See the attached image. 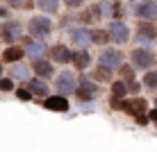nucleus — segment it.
<instances>
[{
  "instance_id": "26",
  "label": "nucleus",
  "mask_w": 157,
  "mask_h": 152,
  "mask_svg": "<svg viewBox=\"0 0 157 152\" xmlns=\"http://www.w3.org/2000/svg\"><path fill=\"white\" fill-rule=\"evenodd\" d=\"M12 89H14L12 80H0V91H12Z\"/></svg>"
},
{
  "instance_id": "7",
  "label": "nucleus",
  "mask_w": 157,
  "mask_h": 152,
  "mask_svg": "<svg viewBox=\"0 0 157 152\" xmlns=\"http://www.w3.org/2000/svg\"><path fill=\"white\" fill-rule=\"evenodd\" d=\"M109 36H112L114 41H118V43H125V41H128V36H130L128 25H125V23H121V20H114V23L109 25Z\"/></svg>"
},
{
  "instance_id": "15",
  "label": "nucleus",
  "mask_w": 157,
  "mask_h": 152,
  "mask_svg": "<svg viewBox=\"0 0 157 152\" xmlns=\"http://www.w3.org/2000/svg\"><path fill=\"white\" fill-rule=\"evenodd\" d=\"M46 52H48L46 43H32V41L28 43V55L34 59V61H36V59H41L43 55H46Z\"/></svg>"
},
{
  "instance_id": "4",
  "label": "nucleus",
  "mask_w": 157,
  "mask_h": 152,
  "mask_svg": "<svg viewBox=\"0 0 157 152\" xmlns=\"http://www.w3.org/2000/svg\"><path fill=\"white\" fill-rule=\"evenodd\" d=\"M121 61H123L121 50H114V48H105V50L100 52V66H102V68H107V70L121 66Z\"/></svg>"
},
{
  "instance_id": "8",
  "label": "nucleus",
  "mask_w": 157,
  "mask_h": 152,
  "mask_svg": "<svg viewBox=\"0 0 157 152\" xmlns=\"http://www.w3.org/2000/svg\"><path fill=\"white\" fill-rule=\"evenodd\" d=\"M137 16L139 18H157V2L155 0H141L137 5Z\"/></svg>"
},
{
  "instance_id": "13",
  "label": "nucleus",
  "mask_w": 157,
  "mask_h": 152,
  "mask_svg": "<svg viewBox=\"0 0 157 152\" xmlns=\"http://www.w3.org/2000/svg\"><path fill=\"white\" fill-rule=\"evenodd\" d=\"M23 55H25L23 48L12 46V48H7V50L2 52V61H7V64H16V61H21V59H23Z\"/></svg>"
},
{
  "instance_id": "1",
  "label": "nucleus",
  "mask_w": 157,
  "mask_h": 152,
  "mask_svg": "<svg viewBox=\"0 0 157 152\" xmlns=\"http://www.w3.org/2000/svg\"><path fill=\"white\" fill-rule=\"evenodd\" d=\"M28 30H30L32 36L43 39V36H48L52 32V23H50V18H46V16H32L30 23H28Z\"/></svg>"
},
{
  "instance_id": "3",
  "label": "nucleus",
  "mask_w": 157,
  "mask_h": 152,
  "mask_svg": "<svg viewBox=\"0 0 157 152\" xmlns=\"http://www.w3.org/2000/svg\"><path fill=\"white\" fill-rule=\"evenodd\" d=\"M123 109H125L128 113H132V116H134V120H137V123H141V125H146V123H148V118H146V102L141 100V98H134V100H128V102H123Z\"/></svg>"
},
{
  "instance_id": "25",
  "label": "nucleus",
  "mask_w": 157,
  "mask_h": 152,
  "mask_svg": "<svg viewBox=\"0 0 157 152\" xmlns=\"http://www.w3.org/2000/svg\"><path fill=\"white\" fill-rule=\"evenodd\" d=\"M16 95H18V100H23V102L32 100V93H30L28 89H18V91H16Z\"/></svg>"
},
{
  "instance_id": "27",
  "label": "nucleus",
  "mask_w": 157,
  "mask_h": 152,
  "mask_svg": "<svg viewBox=\"0 0 157 152\" xmlns=\"http://www.w3.org/2000/svg\"><path fill=\"white\" fill-rule=\"evenodd\" d=\"M5 2L9 5V7H16V9H23V5H25V0H5Z\"/></svg>"
},
{
  "instance_id": "5",
  "label": "nucleus",
  "mask_w": 157,
  "mask_h": 152,
  "mask_svg": "<svg viewBox=\"0 0 157 152\" xmlns=\"http://www.w3.org/2000/svg\"><path fill=\"white\" fill-rule=\"evenodd\" d=\"M55 84H57V89H59V93H62V95H68V93H73V91L78 89V80H75V75L68 73V70L59 73V77H57Z\"/></svg>"
},
{
  "instance_id": "18",
  "label": "nucleus",
  "mask_w": 157,
  "mask_h": 152,
  "mask_svg": "<svg viewBox=\"0 0 157 152\" xmlns=\"http://www.w3.org/2000/svg\"><path fill=\"white\" fill-rule=\"evenodd\" d=\"M71 39H73V43H78V46H82V48L86 46V43H91V36H89L86 30H73Z\"/></svg>"
},
{
  "instance_id": "28",
  "label": "nucleus",
  "mask_w": 157,
  "mask_h": 152,
  "mask_svg": "<svg viewBox=\"0 0 157 152\" xmlns=\"http://www.w3.org/2000/svg\"><path fill=\"white\" fill-rule=\"evenodd\" d=\"M64 2H66L68 7H78V5H82V0H64Z\"/></svg>"
},
{
  "instance_id": "24",
  "label": "nucleus",
  "mask_w": 157,
  "mask_h": 152,
  "mask_svg": "<svg viewBox=\"0 0 157 152\" xmlns=\"http://www.w3.org/2000/svg\"><path fill=\"white\" fill-rule=\"evenodd\" d=\"M109 77H112V70H107V68H102V66L94 73V80H109Z\"/></svg>"
},
{
  "instance_id": "20",
  "label": "nucleus",
  "mask_w": 157,
  "mask_h": 152,
  "mask_svg": "<svg viewBox=\"0 0 157 152\" xmlns=\"http://www.w3.org/2000/svg\"><path fill=\"white\" fill-rule=\"evenodd\" d=\"M36 5H39L43 12L55 14V12H57V7H59V0H36Z\"/></svg>"
},
{
  "instance_id": "10",
  "label": "nucleus",
  "mask_w": 157,
  "mask_h": 152,
  "mask_svg": "<svg viewBox=\"0 0 157 152\" xmlns=\"http://www.w3.org/2000/svg\"><path fill=\"white\" fill-rule=\"evenodd\" d=\"M43 107H46V109H52V111H66L68 100L62 98V95H52V98H46V100H43Z\"/></svg>"
},
{
  "instance_id": "17",
  "label": "nucleus",
  "mask_w": 157,
  "mask_h": 152,
  "mask_svg": "<svg viewBox=\"0 0 157 152\" xmlns=\"http://www.w3.org/2000/svg\"><path fill=\"white\" fill-rule=\"evenodd\" d=\"M28 86H30V93L32 95H48V86H46V82H41V80H30L28 82Z\"/></svg>"
},
{
  "instance_id": "30",
  "label": "nucleus",
  "mask_w": 157,
  "mask_h": 152,
  "mask_svg": "<svg viewBox=\"0 0 157 152\" xmlns=\"http://www.w3.org/2000/svg\"><path fill=\"white\" fill-rule=\"evenodd\" d=\"M0 73H2V64H0Z\"/></svg>"
},
{
  "instance_id": "19",
  "label": "nucleus",
  "mask_w": 157,
  "mask_h": 152,
  "mask_svg": "<svg viewBox=\"0 0 157 152\" xmlns=\"http://www.w3.org/2000/svg\"><path fill=\"white\" fill-rule=\"evenodd\" d=\"M89 36H91V43H107L109 32H105V30H94V32H89Z\"/></svg>"
},
{
  "instance_id": "22",
  "label": "nucleus",
  "mask_w": 157,
  "mask_h": 152,
  "mask_svg": "<svg viewBox=\"0 0 157 152\" xmlns=\"http://www.w3.org/2000/svg\"><path fill=\"white\" fill-rule=\"evenodd\" d=\"M112 93H114V98H125L128 86L123 84V82H114V84H112Z\"/></svg>"
},
{
  "instance_id": "11",
  "label": "nucleus",
  "mask_w": 157,
  "mask_h": 152,
  "mask_svg": "<svg viewBox=\"0 0 157 152\" xmlns=\"http://www.w3.org/2000/svg\"><path fill=\"white\" fill-rule=\"evenodd\" d=\"M75 91H78V98H80V100H91L94 93H96V86H94V82H89V80H82Z\"/></svg>"
},
{
  "instance_id": "23",
  "label": "nucleus",
  "mask_w": 157,
  "mask_h": 152,
  "mask_svg": "<svg viewBox=\"0 0 157 152\" xmlns=\"http://www.w3.org/2000/svg\"><path fill=\"white\" fill-rule=\"evenodd\" d=\"M28 68L25 66H14L12 68V77H18V80H28Z\"/></svg>"
},
{
  "instance_id": "29",
  "label": "nucleus",
  "mask_w": 157,
  "mask_h": 152,
  "mask_svg": "<svg viewBox=\"0 0 157 152\" xmlns=\"http://www.w3.org/2000/svg\"><path fill=\"white\" fill-rule=\"evenodd\" d=\"M148 116H150V120H155V123H157V109H155V111H150Z\"/></svg>"
},
{
  "instance_id": "21",
  "label": "nucleus",
  "mask_w": 157,
  "mask_h": 152,
  "mask_svg": "<svg viewBox=\"0 0 157 152\" xmlns=\"http://www.w3.org/2000/svg\"><path fill=\"white\" fill-rule=\"evenodd\" d=\"M144 84L148 86V89H157V70H148V73H146Z\"/></svg>"
},
{
  "instance_id": "6",
  "label": "nucleus",
  "mask_w": 157,
  "mask_h": 152,
  "mask_svg": "<svg viewBox=\"0 0 157 152\" xmlns=\"http://www.w3.org/2000/svg\"><path fill=\"white\" fill-rule=\"evenodd\" d=\"M0 34H2V39L7 43H14L21 36V23H18V20H7V23H2Z\"/></svg>"
},
{
  "instance_id": "14",
  "label": "nucleus",
  "mask_w": 157,
  "mask_h": 152,
  "mask_svg": "<svg viewBox=\"0 0 157 152\" xmlns=\"http://www.w3.org/2000/svg\"><path fill=\"white\" fill-rule=\"evenodd\" d=\"M32 70H34L39 77H50V75H52V66H50V61H43V59H36V61L32 64Z\"/></svg>"
},
{
  "instance_id": "16",
  "label": "nucleus",
  "mask_w": 157,
  "mask_h": 152,
  "mask_svg": "<svg viewBox=\"0 0 157 152\" xmlns=\"http://www.w3.org/2000/svg\"><path fill=\"white\" fill-rule=\"evenodd\" d=\"M73 66L75 68H86L89 66V61H91V57H89V52L86 50H78V52H73Z\"/></svg>"
},
{
  "instance_id": "12",
  "label": "nucleus",
  "mask_w": 157,
  "mask_h": 152,
  "mask_svg": "<svg viewBox=\"0 0 157 152\" xmlns=\"http://www.w3.org/2000/svg\"><path fill=\"white\" fill-rule=\"evenodd\" d=\"M157 36V28L155 25H150V23H141L139 25V43H146V41H153Z\"/></svg>"
},
{
  "instance_id": "9",
  "label": "nucleus",
  "mask_w": 157,
  "mask_h": 152,
  "mask_svg": "<svg viewBox=\"0 0 157 152\" xmlns=\"http://www.w3.org/2000/svg\"><path fill=\"white\" fill-rule=\"evenodd\" d=\"M50 57H52V61H59V64H68L73 59V52L68 50L66 46H62V43H59V46H55L50 50Z\"/></svg>"
},
{
  "instance_id": "2",
  "label": "nucleus",
  "mask_w": 157,
  "mask_h": 152,
  "mask_svg": "<svg viewBox=\"0 0 157 152\" xmlns=\"http://www.w3.org/2000/svg\"><path fill=\"white\" fill-rule=\"evenodd\" d=\"M130 59H132V66L134 68H141V70L153 68V64H155V55L150 50H146V48H137V50H132Z\"/></svg>"
}]
</instances>
